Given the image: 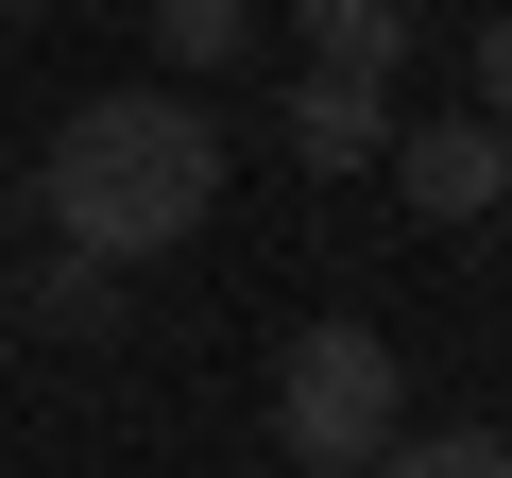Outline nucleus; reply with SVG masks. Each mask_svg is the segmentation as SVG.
I'll return each instance as SVG.
<instances>
[{
    "instance_id": "nucleus-1",
    "label": "nucleus",
    "mask_w": 512,
    "mask_h": 478,
    "mask_svg": "<svg viewBox=\"0 0 512 478\" xmlns=\"http://www.w3.org/2000/svg\"><path fill=\"white\" fill-rule=\"evenodd\" d=\"M35 205H52L69 257H120V274H137V257H171V239L222 205V120H205L188 86H103V103L52 120Z\"/></svg>"
},
{
    "instance_id": "nucleus-2",
    "label": "nucleus",
    "mask_w": 512,
    "mask_h": 478,
    "mask_svg": "<svg viewBox=\"0 0 512 478\" xmlns=\"http://www.w3.org/2000/svg\"><path fill=\"white\" fill-rule=\"evenodd\" d=\"M393 427H410V359H393L376 325H308V342L274 359V444H291V461L359 478Z\"/></svg>"
},
{
    "instance_id": "nucleus-3",
    "label": "nucleus",
    "mask_w": 512,
    "mask_h": 478,
    "mask_svg": "<svg viewBox=\"0 0 512 478\" xmlns=\"http://www.w3.org/2000/svg\"><path fill=\"white\" fill-rule=\"evenodd\" d=\"M393 188H410V222H495V188H512V137L461 103V120H410L393 137Z\"/></svg>"
},
{
    "instance_id": "nucleus-4",
    "label": "nucleus",
    "mask_w": 512,
    "mask_h": 478,
    "mask_svg": "<svg viewBox=\"0 0 512 478\" xmlns=\"http://www.w3.org/2000/svg\"><path fill=\"white\" fill-rule=\"evenodd\" d=\"M291 35H308V69H410V0H291Z\"/></svg>"
},
{
    "instance_id": "nucleus-5",
    "label": "nucleus",
    "mask_w": 512,
    "mask_h": 478,
    "mask_svg": "<svg viewBox=\"0 0 512 478\" xmlns=\"http://www.w3.org/2000/svg\"><path fill=\"white\" fill-rule=\"evenodd\" d=\"M291 137H308L325 171H359V154H376V69H308V103H291Z\"/></svg>"
},
{
    "instance_id": "nucleus-6",
    "label": "nucleus",
    "mask_w": 512,
    "mask_h": 478,
    "mask_svg": "<svg viewBox=\"0 0 512 478\" xmlns=\"http://www.w3.org/2000/svg\"><path fill=\"white\" fill-rule=\"evenodd\" d=\"M256 52V0H154V69H239Z\"/></svg>"
},
{
    "instance_id": "nucleus-7",
    "label": "nucleus",
    "mask_w": 512,
    "mask_h": 478,
    "mask_svg": "<svg viewBox=\"0 0 512 478\" xmlns=\"http://www.w3.org/2000/svg\"><path fill=\"white\" fill-rule=\"evenodd\" d=\"M478 120L512 137V0H495V18H478Z\"/></svg>"
},
{
    "instance_id": "nucleus-8",
    "label": "nucleus",
    "mask_w": 512,
    "mask_h": 478,
    "mask_svg": "<svg viewBox=\"0 0 512 478\" xmlns=\"http://www.w3.org/2000/svg\"><path fill=\"white\" fill-rule=\"evenodd\" d=\"M495 239H512V188H495Z\"/></svg>"
}]
</instances>
